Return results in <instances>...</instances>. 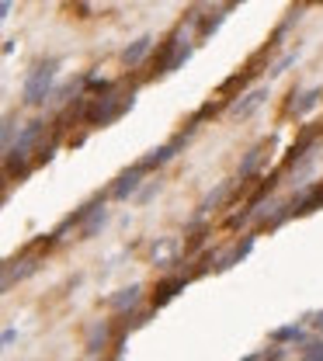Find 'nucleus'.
<instances>
[{"instance_id":"obj_1","label":"nucleus","mask_w":323,"mask_h":361,"mask_svg":"<svg viewBox=\"0 0 323 361\" xmlns=\"http://www.w3.org/2000/svg\"><path fill=\"white\" fill-rule=\"evenodd\" d=\"M52 80H56V63L39 66V70L32 73V80L25 84V101H28V104H39L49 94V84H52Z\"/></svg>"},{"instance_id":"obj_2","label":"nucleus","mask_w":323,"mask_h":361,"mask_svg":"<svg viewBox=\"0 0 323 361\" xmlns=\"http://www.w3.org/2000/svg\"><path fill=\"white\" fill-rule=\"evenodd\" d=\"M142 171H146V167L139 164V167H136V171H133V174H126V178H122V184L115 188V198H126L129 191H136V184H139V174H142Z\"/></svg>"},{"instance_id":"obj_3","label":"nucleus","mask_w":323,"mask_h":361,"mask_svg":"<svg viewBox=\"0 0 323 361\" xmlns=\"http://www.w3.org/2000/svg\"><path fill=\"white\" fill-rule=\"evenodd\" d=\"M264 94H268V90H254V94H247V101H243V104H236V108H233V115H250V111L264 101Z\"/></svg>"},{"instance_id":"obj_4","label":"nucleus","mask_w":323,"mask_h":361,"mask_svg":"<svg viewBox=\"0 0 323 361\" xmlns=\"http://www.w3.org/2000/svg\"><path fill=\"white\" fill-rule=\"evenodd\" d=\"M320 205H323V184L320 188H313V191L299 202V209H295V212H313V209H320Z\"/></svg>"},{"instance_id":"obj_5","label":"nucleus","mask_w":323,"mask_h":361,"mask_svg":"<svg viewBox=\"0 0 323 361\" xmlns=\"http://www.w3.org/2000/svg\"><path fill=\"white\" fill-rule=\"evenodd\" d=\"M146 49H150V39H146V35H142V39H139V42L133 45V49H126V63H129V66H136L139 59H142V56H146Z\"/></svg>"},{"instance_id":"obj_6","label":"nucleus","mask_w":323,"mask_h":361,"mask_svg":"<svg viewBox=\"0 0 323 361\" xmlns=\"http://www.w3.org/2000/svg\"><path fill=\"white\" fill-rule=\"evenodd\" d=\"M181 285H185L181 278H174V281H167V285H160V295H153V302H157V306H160V302H167V299L174 295V288H181Z\"/></svg>"}]
</instances>
